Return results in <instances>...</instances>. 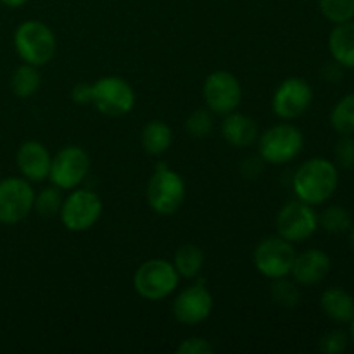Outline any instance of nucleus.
<instances>
[{
    "label": "nucleus",
    "instance_id": "nucleus-1",
    "mask_svg": "<svg viewBox=\"0 0 354 354\" xmlns=\"http://www.w3.org/2000/svg\"><path fill=\"white\" fill-rule=\"evenodd\" d=\"M339 187V168L325 158H311L296 169L292 178L294 194L303 203L320 206L327 203Z\"/></svg>",
    "mask_w": 354,
    "mask_h": 354
},
{
    "label": "nucleus",
    "instance_id": "nucleus-2",
    "mask_svg": "<svg viewBox=\"0 0 354 354\" xmlns=\"http://www.w3.org/2000/svg\"><path fill=\"white\" fill-rule=\"evenodd\" d=\"M12 41L21 61L37 68L48 64L57 50L54 31L38 19L21 23L14 31Z\"/></svg>",
    "mask_w": 354,
    "mask_h": 354
},
{
    "label": "nucleus",
    "instance_id": "nucleus-3",
    "mask_svg": "<svg viewBox=\"0 0 354 354\" xmlns=\"http://www.w3.org/2000/svg\"><path fill=\"white\" fill-rule=\"evenodd\" d=\"M259 158L268 165H287L301 154L304 135L296 124L283 121L263 131L258 138Z\"/></svg>",
    "mask_w": 354,
    "mask_h": 354
},
{
    "label": "nucleus",
    "instance_id": "nucleus-4",
    "mask_svg": "<svg viewBox=\"0 0 354 354\" xmlns=\"http://www.w3.org/2000/svg\"><path fill=\"white\" fill-rule=\"evenodd\" d=\"M185 182L176 171L159 162L147 183V204L154 213L171 216L185 201Z\"/></svg>",
    "mask_w": 354,
    "mask_h": 354
},
{
    "label": "nucleus",
    "instance_id": "nucleus-5",
    "mask_svg": "<svg viewBox=\"0 0 354 354\" xmlns=\"http://www.w3.org/2000/svg\"><path fill=\"white\" fill-rule=\"evenodd\" d=\"M180 282L173 263L166 259H149L142 263L133 277V287L142 299L162 301L171 296Z\"/></svg>",
    "mask_w": 354,
    "mask_h": 354
},
{
    "label": "nucleus",
    "instance_id": "nucleus-6",
    "mask_svg": "<svg viewBox=\"0 0 354 354\" xmlns=\"http://www.w3.org/2000/svg\"><path fill=\"white\" fill-rule=\"evenodd\" d=\"M135 90L121 76H102L92 85V104L104 116H124L135 107Z\"/></svg>",
    "mask_w": 354,
    "mask_h": 354
},
{
    "label": "nucleus",
    "instance_id": "nucleus-7",
    "mask_svg": "<svg viewBox=\"0 0 354 354\" xmlns=\"http://www.w3.org/2000/svg\"><path fill=\"white\" fill-rule=\"evenodd\" d=\"M102 216V201L93 190L73 189L62 201L59 218L69 232H86Z\"/></svg>",
    "mask_w": 354,
    "mask_h": 354
},
{
    "label": "nucleus",
    "instance_id": "nucleus-8",
    "mask_svg": "<svg viewBox=\"0 0 354 354\" xmlns=\"http://www.w3.org/2000/svg\"><path fill=\"white\" fill-rule=\"evenodd\" d=\"M296 254L297 252L294 249L292 242L277 235V237L263 239L256 245L252 261H254L256 270L263 277L270 280H277L290 275Z\"/></svg>",
    "mask_w": 354,
    "mask_h": 354
},
{
    "label": "nucleus",
    "instance_id": "nucleus-9",
    "mask_svg": "<svg viewBox=\"0 0 354 354\" xmlns=\"http://www.w3.org/2000/svg\"><path fill=\"white\" fill-rule=\"evenodd\" d=\"M35 190L23 176L0 180V225H17L33 211Z\"/></svg>",
    "mask_w": 354,
    "mask_h": 354
},
{
    "label": "nucleus",
    "instance_id": "nucleus-10",
    "mask_svg": "<svg viewBox=\"0 0 354 354\" xmlns=\"http://www.w3.org/2000/svg\"><path fill=\"white\" fill-rule=\"evenodd\" d=\"M90 171V156L80 145H66L52 158L48 180L61 190H73L86 178Z\"/></svg>",
    "mask_w": 354,
    "mask_h": 354
},
{
    "label": "nucleus",
    "instance_id": "nucleus-11",
    "mask_svg": "<svg viewBox=\"0 0 354 354\" xmlns=\"http://www.w3.org/2000/svg\"><path fill=\"white\" fill-rule=\"evenodd\" d=\"M318 230V214L315 206L296 199L283 204L277 214V232L289 242H303Z\"/></svg>",
    "mask_w": 354,
    "mask_h": 354
},
{
    "label": "nucleus",
    "instance_id": "nucleus-12",
    "mask_svg": "<svg viewBox=\"0 0 354 354\" xmlns=\"http://www.w3.org/2000/svg\"><path fill=\"white\" fill-rule=\"evenodd\" d=\"M203 97L211 113L225 116L241 106L242 86L230 71H213L204 82Z\"/></svg>",
    "mask_w": 354,
    "mask_h": 354
},
{
    "label": "nucleus",
    "instance_id": "nucleus-13",
    "mask_svg": "<svg viewBox=\"0 0 354 354\" xmlns=\"http://www.w3.org/2000/svg\"><path fill=\"white\" fill-rule=\"evenodd\" d=\"M313 102V88L303 78L283 80L272 99V111L282 121H292L303 116Z\"/></svg>",
    "mask_w": 354,
    "mask_h": 354
},
{
    "label": "nucleus",
    "instance_id": "nucleus-14",
    "mask_svg": "<svg viewBox=\"0 0 354 354\" xmlns=\"http://www.w3.org/2000/svg\"><path fill=\"white\" fill-rule=\"evenodd\" d=\"M213 296L203 282L183 289L173 301V317L183 325H197L207 320L213 311Z\"/></svg>",
    "mask_w": 354,
    "mask_h": 354
},
{
    "label": "nucleus",
    "instance_id": "nucleus-15",
    "mask_svg": "<svg viewBox=\"0 0 354 354\" xmlns=\"http://www.w3.org/2000/svg\"><path fill=\"white\" fill-rule=\"evenodd\" d=\"M52 154L41 142L28 140L16 152V166L28 182H44L50 171Z\"/></svg>",
    "mask_w": 354,
    "mask_h": 354
},
{
    "label": "nucleus",
    "instance_id": "nucleus-16",
    "mask_svg": "<svg viewBox=\"0 0 354 354\" xmlns=\"http://www.w3.org/2000/svg\"><path fill=\"white\" fill-rule=\"evenodd\" d=\"M332 268V259L322 249H306L301 254H296L290 275L294 277V282L299 286H317L324 282L328 277Z\"/></svg>",
    "mask_w": 354,
    "mask_h": 354
},
{
    "label": "nucleus",
    "instance_id": "nucleus-17",
    "mask_svg": "<svg viewBox=\"0 0 354 354\" xmlns=\"http://www.w3.org/2000/svg\"><path fill=\"white\" fill-rule=\"evenodd\" d=\"M221 135L232 147L244 149L258 142L259 128L251 116L234 111V113L225 114V120L221 123Z\"/></svg>",
    "mask_w": 354,
    "mask_h": 354
},
{
    "label": "nucleus",
    "instance_id": "nucleus-18",
    "mask_svg": "<svg viewBox=\"0 0 354 354\" xmlns=\"http://www.w3.org/2000/svg\"><path fill=\"white\" fill-rule=\"evenodd\" d=\"M320 308L335 324H349L354 317V297L342 287H328L322 294Z\"/></svg>",
    "mask_w": 354,
    "mask_h": 354
},
{
    "label": "nucleus",
    "instance_id": "nucleus-19",
    "mask_svg": "<svg viewBox=\"0 0 354 354\" xmlns=\"http://www.w3.org/2000/svg\"><path fill=\"white\" fill-rule=\"evenodd\" d=\"M328 50L337 64L354 69V19L334 24L328 35Z\"/></svg>",
    "mask_w": 354,
    "mask_h": 354
},
{
    "label": "nucleus",
    "instance_id": "nucleus-20",
    "mask_svg": "<svg viewBox=\"0 0 354 354\" xmlns=\"http://www.w3.org/2000/svg\"><path fill=\"white\" fill-rule=\"evenodd\" d=\"M142 147L151 156H162L173 144V131L162 121H149L142 130Z\"/></svg>",
    "mask_w": 354,
    "mask_h": 354
},
{
    "label": "nucleus",
    "instance_id": "nucleus-21",
    "mask_svg": "<svg viewBox=\"0 0 354 354\" xmlns=\"http://www.w3.org/2000/svg\"><path fill=\"white\" fill-rule=\"evenodd\" d=\"M204 261H206V256H204V251L199 245L183 244L182 248L176 249L173 266H175L180 277L192 280L201 275Z\"/></svg>",
    "mask_w": 354,
    "mask_h": 354
},
{
    "label": "nucleus",
    "instance_id": "nucleus-22",
    "mask_svg": "<svg viewBox=\"0 0 354 354\" xmlns=\"http://www.w3.org/2000/svg\"><path fill=\"white\" fill-rule=\"evenodd\" d=\"M41 85V75L37 66L23 62L19 68L14 69L10 76V90L19 99H30L38 92Z\"/></svg>",
    "mask_w": 354,
    "mask_h": 354
},
{
    "label": "nucleus",
    "instance_id": "nucleus-23",
    "mask_svg": "<svg viewBox=\"0 0 354 354\" xmlns=\"http://www.w3.org/2000/svg\"><path fill=\"white\" fill-rule=\"evenodd\" d=\"M318 227L324 228L330 235H341L351 230L353 218L346 207L342 206H328L324 213L318 214Z\"/></svg>",
    "mask_w": 354,
    "mask_h": 354
},
{
    "label": "nucleus",
    "instance_id": "nucleus-24",
    "mask_svg": "<svg viewBox=\"0 0 354 354\" xmlns=\"http://www.w3.org/2000/svg\"><path fill=\"white\" fill-rule=\"evenodd\" d=\"M330 124L339 135H354V93H348L335 104Z\"/></svg>",
    "mask_w": 354,
    "mask_h": 354
},
{
    "label": "nucleus",
    "instance_id": "nucleus-25",
    "mask_svg": "<svg viewBox=\"0 0 354 354\" xmlns=\"http://www.w3.org/2000/svg\"><path fill=\"white\" fill-rule=\"evenodd\" d=\"M62 201H64V197H62V190L59 189V187H45L40 192L35 194L33 209L37 211L41 218L48 220V218L52 216H59Z\"/></svg>",
    "mask_w": 354,
    "mask_h": 354
},
{
    "label": "nucleus",
    "instance_id": "nucleus-26",
    "mask_svg": "<svg viewBox=\"0 0 354 354\" xmlns=\"http://www.w3.org/2000/svg\"><path fill=\"white\" fill-rule=\"evenodd\" d=\"M270 294H272L273 303H277L282 308H287V310L296 308L301 303L299 287H297L296 282L287 280V277L273 280L272 287H270Z\"/></svg>",
    "mask_w": 354,
    "mask_h": 354
},
{
    "label": "nucleus",
    "instance_id": "nucleus-27",
    "mask_svg": "<svg viewBox=\"0 0 354 354\" xmlns=\"http://www.w3.org/2000/svg\"><path fill=\"white\" fill-rule=\"evenodd\" d=\"M320 10L330 23H346L354 19V0H320Z\"/></svg>",
    "mask_w": 354,
    "mask_h": 354
},
{
    "label": "nucleus",
    "instance_id": "nucleus-28",
    "mask_svg": "<svg viewBox=\"0 0 354 354\" xmlns=\"http://www.w3.org/2000/svg\"><path fill=\"white\" fill-rule=\"evenodd\" d=\"M214 118L209 109H197L187 118L185 131L194 138H204L213 131Z\"/></svg>",
    "mask_w": 354,
    "mask_h": 354
},
{
    "label": "nucleus",
    "instance_id": "nucleus-29",
    "mask_svg": "<svg viewBox=\"0 0 354 354\" xmlns=\"http://www.w3.org/2000/svg\"><path fill=\"white\" fill-rule=\"evenodd\" d=\"M335 166L342 169L354 168V137L353 135H341L334 147Z\"/></svg>",
    "mask_w": 354,
    "mask_h": 354
},
{
    "label": "nucleus",
    "instance_id": "nucleus-30",
    "mask_svg": "<svg viewBox=\"0 0 354 354\" xmlns=\"http://www.w3.org/2000/svg\"><path fill=\"white\" fill-rule=\"evenodd\" d=\"M349 337L342 330H330L320 339V351L325 354H341L348 349Z\"/></svg>",
    "mask_w": 354,
    "mask_h": 354
},
{
    "label": "nucleus",
    "instance_id": "nucleus-31",
    "mask_svg": "<svg viewBox=\"0 0 354 354\" xmlns=\"http://www.w3.org/2000/svg\"><path fill=\"white\" fill-rule=\"evenodd\" d=\"M180 354H211L214 351L213 344L207 339L203 337H190L185 339L176 349Z\"/></svg>",
    "mask_w": 354,
    "mask_h": 354
},
{
    "label": "nucleus",
    "instance_id": "nucleus-32",
    "mask_svg": "<svg viewBox=\"0 0 354 354\" xmlns=\"http://www.w3.org/2000/svg\"><path fill=\"white\" fill-rule=\"evenodd\" d=\"M71 99L78 106L92 104V85H88V83H78V85H75L71 90Z\"/></svg>",
    "mask_w": 354,
    "mask_h": 354
},
{
    "label": "nucleus",
    "instance_id": "nucleus-33",
    "mask_svg": "<svg viewBox=\"0 0 354 354\" xmlns=\"http://www.w3.org/2000/svg\"><path fill=\"white\" fill-rule=\"evenodd\" d=\"M261 162H265L261 158H249L248 161L242 165V173H244V176H248V178L258 176L259 173H261Z\"/></svg>",
    "mask_w": 354,
    "mask_h": 354
},
{
    "label": "nucleus",
    "instance_id": "nucleus-34",
    "mask_svg": "<svg viewBox=\"0 0 354 354\" xmlns=\"http://www.w3.org/2000/svg\"><path fill=\"white\" fill-rule=\"evenodd\" d=\"M324 76L328 82H339L342 78V66L337 62H328L324 68Z\"/></svg>",
    "mask_w": 354,
    "mask_h": 354
},
{
    "label": "nucleus",
    "instance_id": "nucleus-35",
    "mask_svg": "<svg viewBox=\"0 0 354 354\" xmlns=\"http://www.w3.org/2000/svg\"><path fill=\"white\" fill-rule=\"evenodd\" d=\"M0 3L9 9H17V7H23L24 3H28V0H0Z\"/></svg>",
    "mask_w": 354,
    "mask_h": 354
},
{
    "label": "nucleus",
    "instance_id": "nucleus-36",
    "mask_svg": "<svg viewBox=\"0 0 354 354\" xmlns=\"http://www.w3.org/2000/svg\"><path fill=\"white\" fill-rule=\"evenodd\" d=\"M349 337H351V341L354 342V317L353 320L349 322Z\"/></svg>",
    "mask_w": 354,
    "mask_h": 354
},
{
    "label": "nucleus",
    "instance_id": "nucleus-37",
    "mask_svg": "<svg viewBox=\"0 0 354 354\" xmlns=\"http://www.w3.org/2000/svg\"><path fill=\"white\" fill-rule=\"evenodd\" d=\"M349 242H351V248L354 251V225L351 227V230H349Z\"/></svg>",
    "mask_w": 354,
    "mask_h": 354
}]
</instances>
